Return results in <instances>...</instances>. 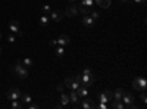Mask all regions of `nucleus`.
I'll list each match as a JSON object with an SVG mask.
<instances>
[{"mask_svg": "<svg viewBox=\"0 0 147 109\" xmlns=\"http://www.w3.org/2000/svg\"><path fill=\"white\" fill-rule=\"evenodd\" d=\"M13 71H15V74H16L21 80H25V78H28V75H30L27 66H24L21 60H16V64L13 65Z\"/></svg>", "mask_w": 147, "mask_h": 109, "instance_id": "1", "label": "nucleus"}, {"mask_svg": "<svg viewBox=\"0 0 147 109\" xmlns=\"http://www.w3.org/2000/svg\"><path fill=\"white\" fill-rule=\"evenodd\" d=\"M78 83H80V86H85V87H90L91 84L96 81V77H94V74H91V75H84V74H80V75H77V77H74Z\"/></svg>", "mask_w": 147, "mask_h": 109, "instance_id": "2", "label": "nucleus"}, {"mask_svg": "<svg viewBox=\"0 0 147 109\" xmlns=\"http://www.w3.org/2000/svg\"><path fill=\"white\" fill-rule=\"evenodd\" d=\"M132 89L146 91V89H147V80H146L144 77H137V78H134V80H132Z\"/></svg>", "mask_w": 147, "mask_h": 109, "instance_id": "3", "label": "nucleus"}, {"mask_svg": "<svg viewBox=\"0 0 147 109\" xmlns=\"http://www.w3.org/2000/svg\"><path fill=\"white\" fill-rule=\"evenodd\" d=\"M121 100H122V103L125 105V108L128 109L132 103H136V97L129 93V91H124V94H122V97H121Z\"/></svg>", "mask_w": 147, "mask_h": 109, "instance_id": "4", "label": "nucleus"}, {"mask_svg": "<svg viewBox=\"0 0 147 109\" xmlns=\"http://www.w3.org/2000/svg\"><path fill=\"white\" fill-rule=\"evenodd\" d=\"M63 15H65V16H68V18H74V16H77V15H78V6H77L75 3H71V5L66 7V10L63 12Z\"/></svg>", "mask_w": 147, "mask_h": 109, "instance_id": "5", "label": "nucleus"}, {"mask_svg": "<svg viewBox=\"0 0 147 109\" xmlns=\"http://www.w3.org/2000/svg\"><path fill=\"white\" fill-rule=\"evenodd\" d=\"M9 31L10 32H13V34H16V35H22V31H21V25H19V22L18 21H10L9 22Z\"/></svg>", "mask_w": 147, "mask_h": 109, "instance_id": "6", "label": "nucleus"}, {"mask_svg": "<svg viewBox=\"0 0 147 109\" xmlns=\"http://www.w3.org/2000/svg\"><path fill=\"white\" fill-rule=\"evenodd\" d=\"M49 18L53 22H60L65 18V15H63V12H60V10H52L50 14H49Z\"/></svg>", "mask_w": 147, "mask_h": 109, "instance_id": "7", "label": "nucleus"}, {"mask_svg": "<svg viewBox=\"0 0 147 109\" xmlns=\"http://www.w3.org/2000/svg\"><path fill=\"white\" fill-rule=\"evenodd\" d=\"M65 87H68L69 90H77L78 87H80V83L75 80V78H71V77H68V78H65Z\"/></svg>", "mask_w": 147, "mask_h": 109, "instance_id": "8", "label": "nucleus"}, {"mask_svg": "<svg viewBox=\"0 0 147 109\" xmlns=\"http://www.w3.org/2000/svg\"><path fill=\"white\" fill-rule=\"evenodd\" d=\"M82 25H84V27H87V28H93V27L96 25V21L91 18L90 14H87V15H84V16H82Z\"/></svg>", "mask_w": 147, "mask_h": 109, "instance_id": "9", "label": "nucleus"}, {"mask_svg": "<svg viewBox=\"0 0 147 109\" xmlns=\"http://www.w3.org/2000/svg\"><path fill=\"white\" fill-rule=\"evenodd\" d=\"M19 97H21V91L18 90V89H10L9 91H7V99L12 102V100H19Z\"/></svg>", "mask_w": 147, "mask_h": 109, "instance_id": "10", "label": "nucleus"}, {"mask_svg": "<svg viewBox=\"0 0 147 109\" xmlns=\"http://www.w3.org/2000/svg\"><path fill=\"white\" fill-rule=\"evenodd\" d=\"M80 97H78V94H77V91L75 90H71L69 91V102H72V105H74V108H78L80 106Z\"/></svg>", "mask_w": 147, "mask_h": 109, "instance_id": "11", "label": "nucleus"}, {"mask_svg": "<svg viewBox=\"0 0 147 109\" xmlns=\"http://www.w3.org/2000/svg\"><path fill=\"white\" fill-rule=\"evenodd\" d=\"M75 91H77V94H78V97H80V99L88 97V87H85V86H80Z\"/></svg>", "mask_w": 147, "mask_h": 109, "instance_id": "12", "label": "nucleus"}, {"mask_svg": "<svg viewBox=\"0 0 147 109\" xmlns=\"http://www.w3.org/2000/svg\"><path fill=\"white\" fill-rule=\"evenodd\" d=\"M56 40H57V46H63V47H65V46H68V44H69V41H71V40H69V37H68L66 34H60Z\"/></svg>", "mask_w": 147, "mask_h": 109, "instance_id": "13", "label": "nucleus"}, {"mask_svg": "<svg viewBox=\"0 0 147 109\" xmlns=\"http://www.w3.org/2000/svg\"><path fill=\"white\" fill-rule=\"evenodd\" d=\"M94 5L102 9H109V6L112 5V0H94Z\"/></svg>", "mask_w": 147, "mask_h": 109, "instance_id": "14", "label": "nucleus"}, {"mask_svg": "<svg viewBox=\"0 0 147 109\" xmlns=\"http://www.w3.org/2000/svg\"><path fill=\"white\" fill-rule=\"evenodd\" d=\"M109 108L113 109H125V105L122 103V100H110V105H107Z\"/></svg>", "mask_w": 147, "mask_h": 109, "instance_id": "15", "label": "nucleus"}, {"mask_svg": "<svg viewBox=\"0 0 147 109\" xmlns=\"http://www.w3.org/2000/svg\"><path fill=\"white\" fill-rule=\"evenodd\" d=\"M82 102L80 103V106L82 108V109H91L94 105H93V102H91V99H87V97H84V99H81Z\"/></svg>", "mask_w": 147, "mask_h": 109, "instance_id": "16", "label": "nucleus"}, {"mask_svg": "<svg viewBox=\"0 0 147 109\" xmlns=\"http://www.w3.org/2000/svg\"><path fill=\"white\" fill-rule=\"evenodd\" d=\"M49 24H50V18H49V15H43L40 16V25L43 28H47L49 27Z\"/></svg>", "mask_w": 147, "mask_h": 109, "instance_id": "17", "label": "nucleus"}, {"mask_svg": "<svg viewBox=\"0 0 147 109\" xmlns=\"http://www.w3.org/2000/svg\"><path fill=\"white\" fill-rule=\"evenodd\" d=\"M19 100L22 102V103H31L32 102V97H31V96L30 94H27V93H21V97H19Z\"/></svg>", "mask_w": 147, "mask_h": 109, "instance_id": "18", "label": "nucleus"}, {"mask_svg": "<svg viewBox=\"0 0 147 109\" xmlns=\"http://www.w3.org/2000/svg\"><path fill=\"white\" fill-rule=\"evenodd\" d=\"M60 103H62V106H66L68 103H69V94H66V93H60Z\"/></svg>", "mask_w": 147, "mask_h": 109, "instance_id": "19", "label": "nucleus"}, {"mask_svg": "<svg viewBox=\"0 0 147 109\" xmlns=\"http://www.w3.org/2000/svg\"><path fill=\"white\" fill-rule=\"evenodd\" d=\"M124 91H125V90H122V89H116L115 91H112V93H113V100H121Z\"/></svg>", "mask_w": 147, "mask_h": 109, "instance_id": "20", "label": "nucleus"}, {"mask_svg": "<svg viewBox=\"0 0 147 109\" xmlns=\"http://www.w3.org/2000/svg\"><path fill=\"white\" fill-rule=\"evenodd\" d=\"M55 53H56V56H57V58H62V56H65V47H63V46H56V50H55Z\"/></svg>", "mask_w": 147, "mask_h": 109, "instance_id": "21", "label": "nucleus"}, {"mask_svg": "<svg viewBox=\"0 0 147 109\" xmlns=\"http://www.w3.org/2000/svg\"><path fill=\"white\" fill-rule=\"evenodd\" d=\"M78 6V12L80 14H82V15H87V14H90V7H87V6H84V5H77Z\"/></svg>", "mask_w": 147, "mask_h": 109, "instance_id": "22", "label": "nucleus"}, {"mask_svg": "<svg viewBox=\"0 0 147 109\" xmlns=\"http://www.w3.org/2000/svg\"><path fill=\"white\" fill-rule=\"evenodd\" d=\"M21 62H22L24 66H27V68H31V66L34 65V62H32V59H31V58H25V59H22Z\"/></svg>", "mask_w": 147, "mask_h": 109, "instance_id": "23", "label": "nucleus"}, {"mask_svg": "<svg viewBox=\"0 0 147 109\" xmlns=\"http://www.w3.org/2000/svg\"><path fill=\"white\" fill-rule=\"evenodd\" d=\"M10 108L12 109H21L22 108V102L21 100H12L10 102Z\"/></svg>", "mask_w": 147, "mask_h": 109, "instance_id": "24", "label": "nucleus"}, {"mask_svg": "<svg viewBox=\"0 0 147 109\" xmlns=\"http://www.w3.org/2000/svg\"><path fill=\"white\" fill-rule=\"evenodd\" d=\"M80 3L84 5V6H87V7H90V9H93V6H96L94 5V0H81Z\"/></svg>", "mask_w": 147, "mask_h": 109, "instance_id": "25", "label": "nucleus"}, {"mask_svg": "<svg viewBox=\"0 0 147 109\" xmlns=\"http://www.w3.org/2000/svg\"><path fill=\"white\" fill-rule=\"evenodd\" d=\"M99 100H100V102H103V103H109V102H110V100H109V97H107V94H106L105 91L99 94Z\"/></svg>", "mask_w": 147, "mask_h": 109, "instance_id": "26", "label": "nucleus"}, {"mask_svg": "<svg viewBox=\"0 0 147 109\" xmlns=\"http://www.w3.org/2000/svg\"><path fill=\"white\" fill-rule=\"evenodd\" d=\"M41 10H43V14H44V15H49V14L52 12V7H50V5H43Z\"/></svg>", "mask_w": 147, "mask_h": 109, "instance_id": "27", "label": "nucleus"}, {"mask_svg": "<svg viewBox=\"0 0 147 109\" xmlns=\"http://www.w3.org/2000/svg\"><path fill=\"white\" fill-rule=\"evenodd\" d=\"M90 15H91V18L94 21H97V19L100 18V14H99V12H96V10H90Z\"/></svg>", "mask_w": 147, "mask_h": 109, "instance_id": "28", "label": "nucleus"}, {"mask_svg": "<svg viewBox=\"0 0 147 109\" xmlns=\"http://www.w3.org/2000/svg\"><path fill=\"white\" fill-rule=\"evenodd\" d=\"M7 41H9V43H15V41H16V35L9 34V35H7Z\"/></svg>", "mask_w": 147, "mask_h": 109, "instance_id": "29", "label": "nucleus"}, {"mask_svg": "<svg viewBox=\"0 0 147 109\" xmlns=\"http://www.w3.org/2000/svg\"><path fill=\"white\" fill-rule=\"evenodd\" d=\"M65 90V84H57V86H56V91L57 93H62Z\"/></svg>", "mask_w": 147, "mask_h": 109, "instance_id": "30", "label": "nucleus"}, {"mask_svg": "<svg viewBox=\"0 0 147 109\" xmlns=\"http://www.w3.org/2000/svg\"><path fill=\"white\" fill-rule=\"evenodd\" d=\"M82 74H84V75H91V74H93V71H91V68H84Z\"/></svg>", "mask_w": 147, "mask_h": 109, "instance_id": "31", "label": "nucleus"}, {"mask_svg": "<svg viewBox=\"0 0 147 109\" xmlns=\"http://www.w3.org/2000/svg\"><path fill=\"white\" fill-rule=\"evenodd\" d=\"M140 99H141V102H143L144 105L147 103V96H146V93H144V91L141 93V96H140Z\"/></svg>", "mask_w": 147, "mask_h": 109, "instance_id": "32", "label": "nucleus"}, {"mask_svg": "<svg viewBox=\"0 0 147 109\" xmlns=\"http://www.w3.org/2000/svg\"><path fill=\"white\" fill-rule=\"evenodd\" d=\"M38 108H40V106L37 105V103H32V102L28 103V109H38Z\"/></svg>", "mask_w": 147, "mask_h": 109, "instance_id": "33", "label": "nucleus"}, {"mask_svg": "<svg viewBox=\"0 0 147 109\" xmlns=\"http://www.w3.org/2000/svg\"><path fill=\"white\" fill-rule=\"evenodd\" d=\"M105 93L107 94V97H109V100H113V93H112V91H110V90H106Z\"/></svg>", "mask_w": 147, "mask_h": 109, "instance_id": "34", "label": "nucleus"}, {"mask_svg": "<svg viewBox=\"0 0 147 109\" xmlns=\"http://www.w3.org/2000/svg\"><path fill=\"white\" fill-rule=\"evenodd\" d=\"M99 108H100V109H107L109 106H107V103H103V102H100V105H99Z\"/></svg>", "mask_w": 147, "mask_h": 109, "instance_id": "35", "label": "nucleus"}, {"mask_svg": "<svg viewBox=\"0 0 147 109\" xmlns=\"http://www.w3.org/2000/svg\"><path fill=\"white\" fill-rule=\"evenodd\" d=\"M49 44L53 46V47H56V46H57V40H50V41H49Z\"/></svg>", "mask_w": 147, "mask_h": 109, "instance_id": "36", "label": "nucleus"}, {"mask_svg": "<svg viewBox=\"0 0 147 109\" xmlns=\"http://www.w3.org/2000/svg\"><path fill=\"white\" fill-rule=\"evenodd\" d=\"M134 3H137V5H144L146 0H134Z\"/></svg>", "mask_w": 147, "mask_h": 109, "instance_id": "37", "label": "nucleus"}, {"mask_svg": "<svg viewBox=\"0 0 147 109\" xmlns=\"http://www.w3.org/2000/svg\"><path fill=\"white\" fill-rule=\"evenodd\" d=\"M68 2H69V5H71V3H75L77 0H68Z\"/></svg>", "mask_w": 147, "mask_h": 109, "instance_id": "38", "label": "nucleus"}, {"mask_svg": "<svg viewBox=\"0 0 147 109\" xmlns=\"http://www.w3.org/2000/svg\"><path fill=\"white\" fill-rule=\"evenodd\" d=\"M121 2L124 3V5H127V3H128V0H121Z\"/></svg>", "mask_w": 147, "mask_h": 109, "instance_id": "39", "label": "nucleus"}, {"mask_svg": "<svg viewBox=\"0 0 147 109\" xmlns=\"http://www.w3.org/2000/svg\"><path fill=\"white\" fill-rule=\"evenodd\" d=\"M0 40H2V32H0Z\"/></svg>", "mask_w": 147, "mask_h": 109, "instance_id": "40", "label": "nucleus"}, {"mask_svg": "<svg viewBox=\"0 0 147 109\" xmlns=\"http://www.w3.org/2000/svg\"><path fill=\"white\" fill-rule=\"evenodd\" d=\"M0 55H2V47H0Z\"/></svg>", "mask_w": 147, "mask_h": 109, "instance_id": "41", "label": "nucleus"}]
</instances>
